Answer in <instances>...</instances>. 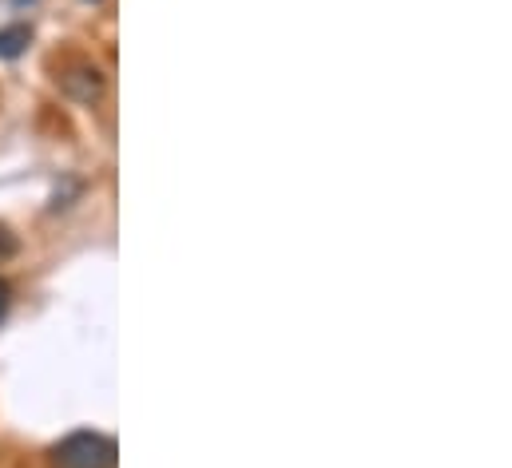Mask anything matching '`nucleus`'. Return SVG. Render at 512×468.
<instances>
[{"mask_svg":"<svg viewBox=\"0 0 512 468\" xmlns=\"http://www.w3.org/2000/svg\"><path fill=\"white\" fill-rule=\"evenodd\" d=\"M56 468H116V445L100 433H72L52 449Z\"/></svg>","mask_w":512,"mask_h":468,"instance_id":"obj_1","label":"nucleus"},{"mask_svg":"<svg viewBox=\"0 0 512 468\" xmlns=\"http://www.w3.org/2000/svg\"><path fill=\"white\" fill-rule=\"evenodd\" d=\"M60 88H64L76 104H92V100H100V92H104V76H100V68L80 64V68H68V72L60 76Z\"/></svg>","mask_w":512,"mask_h":468,"instance_id":"obj_2","label":"nucleus"},{"mask_svg":"<svg viewBox=\"0 0 512 468\" xmlns=\"http://www.w3.org/2000/svg\"><path fill=\"white\" fill-rule=\"evenodd\" d=\"M24 44H28V28H24V24L4 28V32H0V60L20 56V52H24Z\"/></svg>","mask_w":512,"mask_h":468,"instance_id":"obj_3","label":"nucleus"},{"mask_svg":"<svg viewBox=\"0 0 512 468\" xmlns=\"http://www.w3.org/2000/svg\"><path fill=\"white\" fill-rule=\"evenodd\" d=\"M12 254H16V234L8 231V227H0V262L12 258Z\"/></svg>","mask_w":512,"mask_h":468,"instance_id":"obj_4","label":"nucleus"},{"mask_svg":"<svg viewBox=\"0 0 512 468\" xmlns=\"http://www.w3.org/2000/svg\"><path fill=\"white\" fill-rule=\"evenodd\" d=\"M8 306H12V286H8L4 278H0V318L8 314Z\"/></svg>","mask_w":512,"mask_h":468,"instance_id":"obj_5","label":"nucleus"}]
</instances>
